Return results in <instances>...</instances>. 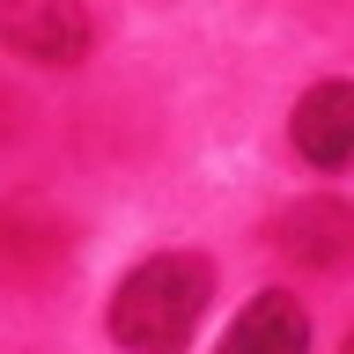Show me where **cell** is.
I'll return each mask as SVG.
<instances>
[{
  "mask_svg": "<svg viewBox=\"0 0 354 354\" xmlns=\"http://www.w3.org/2000/svg\"><path fill=\"white\" fill-rule=\"evenodd\" d=\"M214 303V266L199 251H155L118 281L104 325L126 354H177Z\"/></svg>",
  "mask_w": 354,
  "mask_h": 354,
  "instance_id": "1",
  "label": "cell"
},
{
  "mask_svg": "<svg viewBox=\"0 0 354 354\" xmlns=\"http://www.w3.org/2000/svg\"><path fill=\"white\" fill-rule=\"evenodd\" d=\"M96 44L82 0H0V52L30 66H82Z\"/></svg>",
  "mask_w": 354,
  "mask_h": 354,
  "instance_id": "2",
  "label": "cell"
},
{
  "mask_svg": "<svg viewBox=\"0 0 354 354\" xmlns=\"http://www.w3.org/2000/svg\"><path fill=\"white\" fill-rule=\"evenodd\" d=\"M273 251L295 266H310V273H325V266H339L354 251V207L332 192H310L295 199L281 221H273Z\"/></svg>",
  "mask_w": 354,
  "mask_h": 354,
  "instance_id": "3",
  "label": "cell"
},
{
  "mask_svg": "<svg viewBox=\"0 0 354 354\" xmlns=\"http://www.w3.org/2000/svg\"><path fill=\"white\" fill-rule=\"evenodd\" d=\"M295 155H303L310 170H347L354 162V82H317L295 96Z\"/></svg>",
  "mask_w": 354,
  "mask_h": 354,
  "instance_id": "4",
  "label": "cell"
},
{
  "mask_svg": "<svg viewBox=\"0 0 354 354\" xmlns=\"http://www.w3.org/2000/svg\"><path fill=\"white\" fill-rule=\"evenodd\" d=\"M303 347H310V310L288 288L251 295V310L221 332V354H303Z\"/></svg>",
  "mask_w": 354,
  "mask_h": 354,
  "instance_id": "5",
  "label": "cell"
},
{
  "mask_svg": "<svg viewBox=\"0 0 354 354\" xmlns=\"http://www.w3.org/2000/svg\"><path fill=\"white\" fill-rule=\"evenodd\" d=\"M347 354H354V332H347Z\"/></svg>",
  "mask_w": 354,
  "mask_h": 354,
  "instance_id": "6",
  "label": "cell"
}]
</instances>
